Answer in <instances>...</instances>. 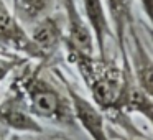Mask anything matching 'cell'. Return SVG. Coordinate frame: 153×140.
<instances>
[{"label": "cell", "mask_w": 153, "mask_h": 140, "mask_svg": "<svg viewBox=\"0 0 153 140\" xmlns=\"http://www.w3.org/2000/svg\"><path fill=\"white\" fill-rule=\"evenodd\" d=\"M46 64L43 61H36V64L27 61L15 73L10 87L23 96L30 112L38 120H46L63 129H76L77 124L73 115L69 97L64 87L45 74Z\"/></svg>", "instance_id": "cell-1"}, {"label": "cell", "mask_w": 153, "mask_h": 140, "mask_svg": "<svg viewBox=\"0 0 153 140\" xmlns=\"http://www.w3.org/2000/svg\"><path fill=\"white\" fill-rule=\"evenodd\" d=\"M66 60L76 68L77 74L87 86L92 102L104 112H112L122 86V64L109 54H87L74 48L63 46Z\"/></svg>", "instance_id": "cell-2"}, {"label": "cell", "mask_w": 153, "mask_h": 140, "mask_svg": "<svg viewBox=\"0 0 153 140\" xmlns=\"http://www.w3.org/2000/svg\"><path fill=\"white\" fill-rule=\"evenodd\" d=\"M53 74L61 86L64 87L68 97L71 102V109H73V115L76 124L91 137V140H110L109 133H107V124H105V115L104 112L92 102V101L86 99L73 83L69 77L58 68H53Z\"/></svg>", "instance_id": "cell-3"}, {"label": "cell", "mask_w": 153, "mask_h": 140, "mask_svg": "<svg viewBox=\"0 0 153 140\" xmlns=\"http://www.w3.org/2000/svg\"><path fill=\"white\" fill-rule=\"evenodd\" d=\"M0 51L22 54L31 61L48 63L43 53L30 40L22 22L15 17L4 0H0Z\"/></svg>", "instance_id": "cell-4"}, {"label": "cell", "mask_w": 153, "mask_h": 140, "mask_svg": "<svg viewBox=\"0 0 153 140\" xmlns=\"http://www.w3.org/2000/svg\"><path fill=\"white\" fill-rule=\"evenodd\" d=\"M0 125L8 132L17 133H43L41 122L30 112L23 96L10 87V92L0 101Z\"/></svg>", "instance_id": "cell-5"}, {"label": "cell", "mask_w": 153, "mask_h": 140, "mask_svg": "<svg viewBox=\"0 0 153 140\" xmlns=\"http://www.w3.org/2000/svg\"><path fill=\"white\" fill-rule=\"evenodd\" d=\"M63 5V20H64V41L63 46L74 48L87 54L96 53V41L92 31L79 10L76 0H61Z\"/></svg>", "instance_id": "cell-6"}, {"label": "cell", "mask_w": 153, "mask_h": 140, "mask_svg": "<svg viewBox=\"0 0 153 140\" xmlns=\"http://www.w3.org/2000/svg\"><path fill=\"white\" fill-rule=\"evenodd\" d=\"M30 40L35 46L43 53L46 61H50L61 50L64 41V20L58 13H50L46 17L31 23V30L28 31Z\"/></svg>", "instance_id": "cell-7"}, {"label": "cell", "mask_w": 153, "mask_h": 140, "mask_svg": "<svg viewBox=\"0 0 153 140\" xmlns=\"http://www.w3.org/2000/svg\"><path fill=\"white\" fill-rule=\"evenodd\" d=\"M127 45H128L127 50L128 66L137 84L143 87L146 92L153 94V58L137 33L135 25L130 27L127 31Z\"/></svg>", "instance_id": "cell-8"}, {"label": "cell", "mask_w": 153, "mask_h": 140, "mask_svg": "<svg viewBox=\"0 0 153 140\" xmlns=\"http://www.w3.org/2000/svg\"><path fill=\"white\" fill-rule=\"evenodd\" d=\"M82 5V15L92 31L94 41H96V53L99 56L107 54V41L114 40L112 27H110L109 17H107L105 7L102 0H81Z\"/></svg>", "instance_id": "cell-9"}, {"label": "cell", "mask_w": 153, "mask_h": 140, "mask_svg": "<svg viewBox=\"0 0 153 140\" xmlns=\"http://www.w3.org/2000/svg\"><path fill=\"white\" fill-rule=\"evenodd\" d=\"M120 54L127 53V31L135 25L133 0H102Z\"/></svg>", "instance_id": "cell-10"}, {"label": "cell", "mask_w": 153, "mask_h": 140, "mask_svg": "<svg viewBox=\"0 0 153 140\" xmlns=\"http://www.w3.org/2000/svg\"><path fill=\"white\" fill-rule=\"evenodd\" d=\"M56 0H17L13 5V13L18 20L25 23H35L36 20L53 13Z\"/></svg>", "instance_id": "cell-11"}, {"label": "cell", "mask_w": 153, "mask_h": 140, "mask_svg": "<svg viewBox=\"0 0 153 140\" xmlns=\"http://www.w3.org/2000/svg\"><path fill=\"white\" fill-rule=\"evenodd\" d=\"M27 61H31L22 54L15 53H4L0 51V84L5 83L12 74H15Z\"/></svg>", "instance_id": "cell-12"}, {"label": "cell", "mask_w": 153, "mask_h": 140, "mask_svg": "<svg viewBox=\"0 0 153 140\" xmlns=\"http://www.w3.org/2000/svg\"><path fill=\"white\" fill-rule=\"evenodd\" d=\"M110 140H150V137L146 135H128V133H119L117 130L107 129Z\"/></svg>", "instance_id": "cell-13"}, {"label": "cell", "mask_w": 153, "mask_h": 140, "mask_svg": "<svg viewBox=\"0 0 153 140\" xmlns=\"http://www.w3.org/2000/svg\"><path fill=\"white\" fill-rule=\"evenodd\" d=\"M140 4V10L143 12V17H145L146 23H152V2L153 0H137Z\"/></svg>", "instance_id": "cell-14"}, {"label": "cell", "mask_w": 153, "mask_h": 140, "mask_svg": "<svg viewBox=\"0 0 153 140\" xmlns=\"http://www.w3.org/2000/svg\"><path fill=\"white\" fill-rule=\"evenodd\" d=\"M0 140H10V132L0 125Z\"/></svg>", "instance_id": "cell-15"}, {"label": "cell", "mask_w": 153, "mask_h": 140, "mask_svg": "<svg viewBox=\"0 0 153 140\" xmlns=\"http://www.w3.org/2000/svg\"><path fill=\"white\" fill-rule=\"evenodd\" d=\"M15 4H17V0H12V7H13Z\"/></svg>", "instance_id": "cell-16"}]
</instances>
